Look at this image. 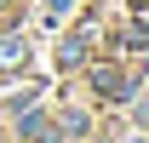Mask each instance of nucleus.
<instances>
[{"instance_id": "1", "label": "nucleus", "mask_w": 149, "mask_h": 143, "mask_svg": "<svg viewBox=\"0 0 149 143\" xmlns=\"http://www.w3.org/2000/svg\"><path fill=\"white\" fill-rule=\"evenodd\" d=\"M92 80H97V92H103V97H126V92L138 86V74H115V69H97Z\"/></svg>"}, {"instance_id": "2", "label": "nucleus", "mask_w": 149, "mask_h": 143, "mask_svg": "<svg viewBox=\"0 0 149 143\" xmlns=\"http://www.w3.org/2000/svg\"><path fill=\"white\" fill-rule=\"evenodd\" d=\"M23 57H29L23 40H0V69H12V63H23Z\"/></svg>"}, {"instance_id": "3", "label": "nucleus", "mask_w": 149, "mask_h": 143, "mask_svg": "<svg viewBox=\"0 0 149 143\" xmlns=\"http://www.w3.org/2000/svg\"><path fill=\"white\" fill-rule=\"evenodd\" d=\"M63 12H69V0H46V23H57Z\"/></svg>"}]
</instances>
